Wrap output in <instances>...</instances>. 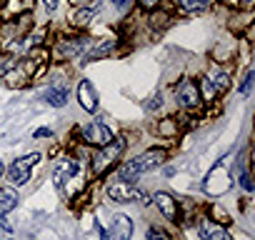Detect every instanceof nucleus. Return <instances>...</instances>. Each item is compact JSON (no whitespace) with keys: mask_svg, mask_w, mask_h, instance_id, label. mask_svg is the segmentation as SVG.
I'll use <instances>...</instances> for the list:
<instances>
[{"mask_svg":"<svg viewBox=\"0 0 255 240\" xmlns=\"http://www.w3.org/2000/svg\"><path fill=\"white\" fill-rule=\"evenodd\" d=\"M245 3H250V0H245Z\"/></svg>","mask_w":255,"mask_h":240,"instance_id":"2f4dec72","label":"nucleus"},{"mask_svg":"<svg viewBox=\"0 0 255 240\" xmlns=\"http://www.w3.org/2000/svg\"><path fill=\"white\" fill-rule=\"evenodd\" d=\"M68 95H70V90H68L65 85H58V88H50V90L45 93V100H48L53 108H63V105L68 103Z\"/></svg>","mask_w":255,"mask_h":240,"instance_id":"2eb2a0df","label":"nucleus"},{"mask_svg":"<svg viewBox=\"0 0 255 240\" xmlns=\"http://www.w3.org/2000/svg\"><path fill=\"white\" fill-rule=\"evenodd\" d=\"M148 240H170V238H168L163 230H158V228H150V230H148Z\"/></svg>","mask_w":255,"mask_h":240,"instance_id":"412c9836","label":"nucleus"},{"mask_svg":"<svg viewBox=\"0 0 255 240\" xmlns=\"http://www.w3.org/2000/svg\"><path fill=\"white\" fill-rule=\"evenodd\" d=\"M43 3H45V10H48V13H53V10L58 8V0H43Z\"/></svg>","mask_w":255,"mask_h":240,"instance_id":"bb28decb","label":"nucleus"},{"mask_svg":"<svg viewBox=\"0 0 255 240\" xmlns=\"http://www.w3.org/2000/svg\"><path fill=\"white\" fill-rule=\"evenodd\" d=\"M123 148H125V143L123 140H113V143H108V145H103V150L93 158V173L95 175H103L118 158H120V153H123Z\"/></svg>","mask_w":255,"mask_h":240,"instance_id":"7ed1b4c3","label":"nucleus"},{"mask_svg":"<svg viewBox=\"0 0 255 240\" xmlns=\"http://www.w3.org/2000/svg\"><path fill=\"white\" fill-rule=\"evenodd\" d=\"M213 0H178V5L185 10V13H203L210 8Z\"/></svg>","mask_w":255,"mask_h":240,"instance_id":"f3484780","label":"nucleus"},{"mask_svg":"<svg viewBox=\"0 0 255 240\" xmlns=\"http://www.w3.org/2000/svg\"><path fill=\"white\" fill-rule=\"evenodd\" d=\"M95 230H98V235H100V240H110V235L105 233V228H103L100 223H95Z\"/></svg>","mask_w":255,"mask_h":240,"instance_id":"a878e982","label":"nucleus"},{"mask_svg":"<svg viewBox=\"0 0 255 240\" xmlns=\"http://www.w3.org/2000/svg\"><path fill=\"white\" fill-rule=\"evenodd\" d=\"M78 103L88 113H95L98 110V90H95V85L90 80H80L78 83Z\"/></svg>","mask_w":255,"mask_h":240,"instance_id":"0eeeda50","label":"nucleus"},{"mask_svg":"<svg viewBox=\"0 0 255 240\" xmlns=\"http://www.w3.org/2000/svg\"><path fill=\"white\" fill-rule=\"evenodd\" d=\"M98 8H100V3L88 5V8H78V10H73V13H70V23H73L75 28H85V25L93 20V15L98 13Z\"/></svg>","mask_w":255,"mask_h":240,"instance_id":"4468645a","label":"nucleus"},{"mask_svg":"<svg viewBox=\"0 0 255 240\" xmlns=\"http://www.w3.org/2000/svg\"><path fill=\"white\" fill-rule=\"evenodd\" d=\"M198 233H200L203 240H233L230 233H228L223 225H218L215 220H200Z\"/></svg>","mask_w":255,"mask_h":240,"instance_id":"1a4fd4ad","label":"nucleus"},{"mask_svg":"<svg viewBox=\"0 0 255 240\" xmlns=\"http://www.w3.org/2000/svg\"><path fill=\"white\" fill-rule=\"evenodd\" d=\"M153 200H155V205L160 208V213H163L168 220H173V223L178 220V203H175V198H173V195H168V193H163V190H160V193H155V198H153Z\"/></svg>","mask_w":255,"mask_h":240,"instance_id":"9d476101","label":"nucleus"},{"mask_svg":"<svg viewBox=\"0 0 255 240\" xmlns=\"http://www.w3.org/2000/svg\"><path fill=\"white\" fill-rule=\"evenodd\" d=\"M113 50H115V40H105L103 45H98V48H93V50L88 53V60H85V63H93V60L108 58V55H110Z\"/></svg>","mask_w":255,"mask_h":240,"instance_id":"dca6fc26","label":"nucleus"},{"mask_svg":"<svg viewBox=\"0 0 255 240\" xmlns=\"http://www.w3.org/2000/svg\"><path fill=\"white\" fill-rule=\"evenodd\" d=\"M163 158H165L163 150H148V153H143V155H138V158H133V160H128L125 165H120L118 175H120V180H125V183H133V180H138L143 173L155 170V168L163 163Z\"/></svg>","mask_w":255,"mask_h":240,"instance_id":"f257e3e1","label":"nucleus"},{"mask_svg":"<svg viewBox=\"0 0 255 240\" xmlns=\"http://www.w3.org/2000/svg\"><path fill=\"white\" fill-rule=\"evenodd\" d=\"M3 173H5V165H3V163H0V178H3Z\"/></svg>","mask_w":255,"mask_h":240,"instance_id":"c756f323","label":"nucleus"},{"mask_svg":"<svg viewBox=\"0 0 255 240\" xmlns=\"http://www.w3.org/2000/svg\"><path fill=\"white\" fill-rule=\"evenodd\" d=\"M215 80H218V88H228V85H230L225 73H218V75H215Z\"/></svg>","mask_w":255,"mask_h":240,"instance_id":"b1692460","label":"nucleus"},{"mask_svg":"<svg viewBox=\"0 0 255 240\" xmlns=\"http://www.w3.org/2000/svg\"><path fill=\"white\" fill-rule=\"evenodd\" d=\"M83 140L90 143V145L103 148V145L113 143L115 138H113V130H110L108 125H103V123H98V120H93V123H88V125L83 128Z\"/></svg>","mask_w":255,"mask_h":240,"instance_id":"39448f33","label":"nucleus"},{"mask_svg":"<svg viewBox=\"0 0 255 240\" xmlns=\"http://www.w3.org/2000/svg\"><path fill=\"white\" fill-rule=\"evenodd\" d=\"M38 160H40V155H38V153H30V155L18 158V160L8 168V183H10L13 188L25 185V183L30 180V168H33Z\"/></svg>","mask_w":255,"mask_h":240,"instance_id":"f03ea898","label":"nucleus"},{"mask_svg":"<svg viewBox=\"0 0 255 240\" xmlns=\"http://www.w3.org/2000/svg\"><path fill=\"white\" fill-rule=\"evenodd\" d=\"M250 85H253V70H248V73H245V80L240 83V93H243V95H248V93H250Z\"/></svg>","mask_w":255,"mask_h":240,"instance_id":"aec40b11","label":"nucleus"},{"mask_svg":"<svg viewBox=\"0 0 255 240\" xmlns=\"http://www.w3.org/2000/svg\"><path fill=\"white\" fill-rule=\"evenodd\" d=\"M5 3H8V0H0V5H5Z\"/></svg>","mask_w":255,"mask_h":240,"instance_id":"7c9ffc66","label":"nucleus"},{"mask_svg":"<svg viewBox=\"0 0 255 240\" xmlns=\"http://www.w3.org/2000/svg\"><path fill=\"white\" fill-rule=\"evenodd\" d=\"M75 173H78V163H75V160H68V158H65V160H58V163H55V170H53V180H55V183L60 185L63 180L73 178Z\"/></svg>","mask_w":255,"mask_h":240,"instance_id":"f8f14e48","label":"nucleus"},{"mask_svg":"<svg viewBox=\"0 0 255 240\" xmlns=\"http://www.w3.org/2000/svg\"><path fill=\"white\" fill-rule=\"evenodd\" d=\"M113 238L115 240H130L133 238V220L128 215H115L113 218Z\"/></svg>","mask_w":255,"mask_h":240,"instance_id":"9b49d317","label":"nucleus"},{"mask_svg":"<svg viewBox=\"0 0 255 240\" xmlns=\"http://www.w3.org/2000/svg\"><path fill=\"white\" fill-rule=\"evenodd\" d=\"M115 3V8H128V3H130V0H113Z\"/></svg>","mask_w":255,"mask_h":240,"instance_id":"cd10ccee","label":"nucleus"},{"mask_svg":"<svg viewBox=\"0 0 255 240\" xmlns=\"http://www.w3.org/2000/svg\"><path fill=\"white\" fill-rule=\"evenodd\" d=\"M240 185H243V190H253V183H250V175L245 173V170H240Z\"/></svg>","mask_w":255,"mask_h":240,"instance_id":"4be33fe9","label":"nucleus"},{"mask_svg":"<svg viewBox=\"0 0 255 240\" xmlns=\"http://www.w3.org/2000/svg\"><path fill=\"white\" fill-rule=\"evenodd\" d=\"M20 203V195L15 188H3L0 190V215H8L10 210H15Z\"/></svg>","mask_w":255,"mask_h":240,"instance_id":"ddd939ff","label":"nucleus"},{"mask_svg":"<svg viewBox=\"0 0 255 240\" xmlns=\"http://www.w3.org/2000/svg\"><path fill=\"white\" fill-rule=\"evenodd\" d=\"M0 228H3L5 233H10V230H13V225L8 223V218H5V215H0Z\"/></svg>","mask_w":255,"mask_h":240,"instance_id":"393cba45","label":"nucleus"},{"mask_svg":"<svg viewBox=\"0 0 255 240\" xmlns=\"http://www.w3.org/2000/svg\"><path fill=\"white\" fill-rule=\"evenodd\" d=\"M108 195H110V200H115V203H133V200L143 198L140 190H138L133 183H125V180H118V183L108 185Z\"/></svg>","mask_w":255,"mask_h":240,"instance_id":"423d86ee","label":"nucleus"},{"mask_svg":"<svg viewBox=\"0 0 255 240\" xmlns=\"http://www.w3.org/2000/svg\"><path fill=\"white\" fill-rule=\"evenodd\" d=\"M160 103H163V98H160V93H155V95L145 103V110H148V113H153V110H158V108H160Z\"/></svg>","mask_w":255,"mask_h":240,"instance_id":"6ab92c4d","label":"nucleus"},{"mask_svg":"<svg viewBox=\"0 0 255 240\" xmlns=\"http://www.w3.org/2000/svg\"><path fill=\"white\" fill-rule=\"evenodd\" d=\"M85 45H88V38H75L73 43H63L60 50H63L65 55H78V53H83Z\"/></svg>","mask_w":255,"mask_h":240,"instance_id":"a211bd4d","label":"nucleus"},{"mask_svg":"<svg viewBox=\"0 0 255 240\" xmlns=\"http://www.w3.org/2000/svg\"><path fill=\"white\" fill-rule=\"evenodd\" d=\"M230 188V175H228V168H225V160H220L205 178V190L210 195H223L225 190Z\"/></svg>","mask_w":255,"mask_h":240,"instance_id":"20e7f679","label":"nucleus"},{"mask_svg":"<svg viewBox=\"0 0 255 240\" xmlns=\"http://www.w3.org/2000/svg\"><path fill=\"white\" fill-rule=\"evenodd\" d=\"M140 3H143L145 8H155V5H158V0H140Z\"/></svg>","mask_w":255,"mask_h":240,"instance_id":"c85d7f7f","label":"nucleus"},{"mask_svg":"<svg viewBox=\"0 0 255 240\" xmlns=\"http://www.w3.org/2000/svg\"><path fill=\"white\" fill-rule=\"evenodd\" d=\"M33 138H53V130H50V128H38V130L33 133Z\"/></svg>","mask_w":255,"mask_h":240,"instance_id":"5701e85b","label":"nucleus"},{"mask_svg":"<svg viewBox=\"0 0 255 240\" xmlns=\"http://www.w3.org/2000/svg\"><path fill=\"white\" fill-rule=\"evenodd\" d=\"M178 100L185 105V108H198L200 105V88L193 83V80H183L178 85Z\"/></svg>","mask_w":255,"mask_h":240,"instance_id":"6e6552de","label":"nucleus"}]
</instances>
